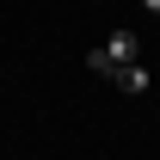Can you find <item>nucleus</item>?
Listing matches in <instances>:
<instances>
[{"label": "nucleus", "instance_id": "f257e3e1", "mask_svg": "<svg viewBox=\"0 0 160 160\" xmlns=\"http://www.w3.org/2000/svg\"><path fill=\"white\" fill-rule=\"evenodd\" d=\"M136 56H142V37H136V31H117V37H111V43H99L86 62H92L99 74H117V68H129Z\"/></svg>", "mask_w": 160, "mask_h": 160}, {"label": "nucleus", "instance_id": "f03ea898", "mask_svg": "<svg viewBox=\"0 0 160 160\" xmlns=\"http://www.w3.org/2000/svg\"><path fill=\"white\" fill-rule=\"evenodd\" d=\"M117 92H129V99H136V92H148V86H154V80H148V68H142V62H129V68H117Z\"/></svg>", "mask_w": 160, "mask_h": 160}, {"label": "nucleus", "instance_id": "7ed1b4c3", "mask_svg": "<svg viewBox=\"0 0 160 160\" xmlns=\"http://www.w3.org/2000/svg\"><path fill=\"white\" fill-rule=\"evenodd\" d=\"M142 6H148V12H160V0H142Z\"/></svg>", "mask_w": 160, "mask_h": 160}]
</instances>
